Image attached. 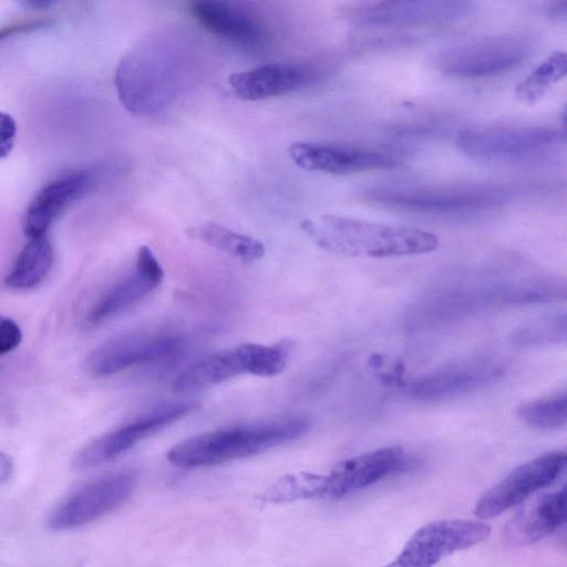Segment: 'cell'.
I'll return each instance as SVG.
<instances>
[{"instance_id":"obj_26","label":"cell","mask_w":567,"mask_h":567,"mask_svg":"<svg viewBox=\"0 0 567 567\" xmlns=\"http://www.w3.org/2000/svg\"><path fill=\"white\" fill-rule=\"evenodd\" d=\"M324 475L299 473L280 478L267 491L265 498L268 502L282 503L299 498L324 497Z\"/></svg>"},{"instance_id":"obj_6","label":"cell","mask_w":567,"mask_h":567,"mask_svg":"<svg viewBox=\"0 0 567 567\" xmlns=\"http://www.w3.org/2000/svg\"><path fill=\"white\" fill-rule=\"evenodd\" d=\"M289 352V344L284 342L271 346L241 343L212 353L186 368L173 381L172 391L193 393L241 374L274 377L287 368Z\"/></svg>"},{"instance_id":"obj_23","label":"cell","mask_w":567,"mask_h":567,"mask_svg":"<svg viewBox=\"0 0 567 567\" xmlns=\"http://www.w3.org/2000/svg\"><path fill=\"white\" fill-rule=\"evenodd\" d=\"M53 265V248L43 236L31 238L18 255L4 284L10 288L30 289L39 286Z\"/></svg>"},{"instance_id":"obj_18","label":"cell","mask_w":567,"mask_h":567,"mask_svg":"<svg viewBox=\"0 0 567 567\" xmlns=\"http://www.w3.org/2000/svg\"><path fill=\"white\" fill-rule=\"evenodd\" d=\"M316 75L317 71L310 65L278 62L233 73L228 84L239 99L259 101L296 91Z\"/></svg>"},{"instance_id":"obj_21","label":"cell","mask_w":567,"mask_h":567,"mask_svg":"<svg viewBox=\"0 0 567 567\" xmlns=\"http://www.w3.org/2000/svg\"><path fill=\"white\" fill-rule=\"evenodd\" d=\"M566 518V488L538 496L526 504L504 530L506 543L519 546L538 542L556 529Z\"/></svg>"},{"instance_id":"obj_27","label":"cell","mask_w":567,"mask_h":567,"mask_svg":"<svg viewBox=\"0 0 567 567\" xmlns=\"http://www.w3.org/2000/svg\"><path fill=\"white\" fill-rule=\"evenodd\" d=\"M565 315L540 318L515 333V342L520 346H534L539 343L557 342L565 340Z\"/></svg>"},{"instance_id":"obj_13","label":"cell","mask_w":567,"mask_h":567,"mask_svg":"<svg viewBox=\"0 0 567 567\" xmlns=\"http://www.w3.org/2000/svg\"><path fill=\"white\" fill-rule=\"evenodd\" d=\"M566 461L564 451H553L519 465L481 496L474 514L482 519L493 518L522 503L553 484L564 472Z\"/></svg>"},{"instance_id":"obj_16","label":"cell","mask_w":567,"mask_h":567,"mask_svg":"<svg viewBox=\"0 0 567 567\" xmlns=\"http://www.w3.org/2000/svg\"><path fill=\"white\" fill-rule=\"evenodd\" d=\"M97 173L82 169L66 173L47 184L31 202L24 217V233L31 238L43 237L53 220L75 199L90 192Z\"/></svg>"},{"instance_id":"obj_20","label":"cell","mask_w":567,"mask_h":567,"mask_svg":"<svg viewBox=\"0 0 567 567\" xmlns=\"http://www.w3.org/2000/svg\"><path fill=\"white\" fill-rule=\"evenodd\" d=\"M501 373L498 365L487 361L465 362L414 380L409 392L417 400L439 401L484 386Z\"/></svg>"},{"instance_id":"obj_11","label":"cell","mask_w":567,"mask_h":567,"mask_svg":"<svg viewBox=\"0 0 567 567\" xmlns=\"http://www.w3.org/2000/svg\"><path fill=\"white\" fill-rule=\"evenodd\" d=\"M183 342L181 336L165 330L123 333L94 349L86 359V369L95 377H110L168 359L182 349Z\"/></svg>"},{"instance_id":"obj_8","label":"cell","mask_w":567,"mask_h":567,"mask_svg":"<svg viewBox=\"0 0 567 567\" xmlns=\"http://www.w3.org/2000/svg\"><path fill=\"white\" fill-rule=\"evenodd\" d=\"M472 10V2L460 0L379 1L348 4L341 16L361 27L426 28L460 21Z\"/></svg>"},{"instance_id":"obj_33","label":"cell","mask_w":567,"mask_h":567,"mask_svg":"<svg viewBox=\"0 0 567 567\" xmlns=\"http://www.w3.org/2000/svg\"><path fill=\"white\" fill-rule=\"evenodd\" d=\"M20 4L23 6L24 8H29L32 10H48L51 7H54L56 4V1H47V0L34 1V0H32V1H21Z\"/></svg>"},{"instance_id":"obj_25","label":"cell","mask_w":567,"mask_h":567,"mask_svg":"<svg viewBox=\"0 0 567 567\" xmlns=\"http://www.w3.org/2000/svg\"><path fill=\"white\" fill-rule=\"evenodd\" d=\"M518 417L537 430L560 429L567 421V396L565 392L523 403L517 409Z\"/></svg>"},{"instance_id":"obj_22","label":"cell","mask_w":567,"mask_h":567,"mask_svg":"<svg viewBox=\"0 0 567 567\" xmlns=\"http://www.w3.org/2000/svg\"><path fill=\"white\" fill-rule=\"evenodd\" d=\"M186 235L245 262L259 260L266 249L258 239L213 221L188 227Z\"/></svg>"},{"instance_id":"obj_3","label":"cell","mask_w":567,"mask_h":567,"mask_svg":"<svg viewBox=\"0 0 567 567\" xmlns=\"http://www.w3.org/2000/svg\"><path fill=\"white\" fill-rule=\"evenodd\" d=\"M309 427L307 420L292 417L218 429L179 442L166 456L179 468L218 465L298 440Z\"/></svg>"},{"instance_id":"obj_2","label":"cell","mask_w":567,"mask_h":567,"mask_svg":"<svg viewBox=\"0 0 567 567\" xmlns=\"http://www.w3.org/2000/svg\"><path fill=\"white\" fill-rule=\"evenodd\" d=\"M302 230L322 249L349 257H401L426 254L439 246L427 230L324 214L306 218Z\"/></svg>"},{"instance_id":"obj_10","label":"cell","mask_w":567,"mask_h":567,"mask_svg":"<svg viewBox=\"0 0 567 567\" xmlns=\"http://www.w3.org/2000/svg\"><path fill=\"white\" fill-rule=\"evenodd\" d=\"M487 524L468 519H442L417 529L394 560L383 567H433L449 555L485 540Z\"/></svg>"},{"instance_id":"obj_28","label":"cell","mask_w":567,"mask_h":567,"mask_svg":"<svg viewBox=\"0 0 567 567\" xmlns=\"http://www.w3.org/2000/svg\"><path fill=\"white\" fill-rule=\"evenodd\" d=\"M51 24L52 19L49 17L21 18L0 27V41L14 34L31 32L34 30L43 29Z\"/></svg>"},{"instance_id":"obj_7","label":"cell","mask_w":567,"mask_h":567,"mask_svg":"<svg viewBox=\"0 0 567 567\" xmlns=\"http://www.w3.org/2000/svg\"><path fill=\"white\" fill-rule=\"evenodd\" d=\"M533 52L532 40L515 34L491 35L455 44L435 58L436 68L462 79L493 76L515 69Z\"/></svg>"},{"instance_id":"obj_32","label":"cell","mask_w":567,"mask_h":567,"mask_svg":"<svg viewBox=\"0 0 567 567\" xmlns=\"http://www.w3.org/2000/svg\"><path fill=\"white\" fill-rule=\"evenodd\" d=\"M566 12H567V2H555L547 7L546 14L549 16L553 19L557 20H565L566 19Z\"/></svg>"},{"instance_id":"obj_5","label":"cell","mask_w":567,"mask_h":567,"mask_svg":"<svg viewBox=\"0 0 567 567\" xmlns=\"http://www.w3.org/2000/svg\"><path fill=\"white\" fill-rule=\"evenodd\" d=\"M455 142L474 159L529 163L549 157L564 144L565 133L538 125H480L460 131Z\"/></svg>"},{"instance_id":"obj_1","label":"cell","mask_w":567,"mask_h":567,"mask_svg":"<svg viewBox=\"0 0 567 567\" xmlns=\"http://www.w3.org/2000/svg\"><path fill=\"white\" fill-rule=\"evenodd\" d=\"M169 38H153L132 48L115 73L117 95L126 110L150 114L161 110L182 89L188 61Z\"/></svg>"},{"instance_id":"obj_24","label":"cell","mask_w":567,"mask_h":567,"mask_svg":"<svg viewBox=\"0 0 567 567\" xmlns=\"http://www.w3.org/2000/svg\"><path fill=\"white\" fill-rule=\"evenodd\" d=\"M567 58L565 51L556 50L544 59L515 87V96L523 103L534 104L549 89L565 78Z\"/></svg>"},{"instance_id":"obj_4","label":"cell","mask_w":567,"mask_h":567,"mask_svg":"<svg viewBox=\"0 0 567 567\" xmlns=\"http://www.w3.org/2000/svg\"><path fill=\"white\" fill-rule=\"evenodd\" d=\"M512 196L508 187L492 184L385 185L369 189L373 203L432 214L488 210L504 205Z\"/></svg>"},{"instance_id":"obj_19","label":"cell","mask_w":567,"mask_h":567,"mask_svg":"<svg viewBox=\"0 0 567 567\" xmlns=\"http://www.w3.org/2000/svg\"><path fill=\"white\" fill-rule=\"evenodd\" d=\"M193 19L207 31L248 48H258L266 42L265 27L250 13L229 2L198 0L187 8Z\"/></svg>"},{"instance_id":"obj_9","label":"cell","mask_w":567,"mask_h":567,"mask_svg":"<svg viewBox=\"0 0 567 567\" xmlns=\"http://www.w3.org/2000/svg\"><path fill=\"white\" fill-rule=\"evenodd\" d=\"M135 486L133 472H118L89 482L55 505L49 514L48 527L65 532L87 525L122 505Z\"/></svg>"},{"instance_id":"obj_30","label":"cell","mask_w":567,"mask_h":567,"mask_svg":"<svg viewBox=\"0 0 567 567\" xmlns=\"http://www.w3.org/2000/svg\"><path fill=\"white\" fill-rule=\"evenodd\" d=\"M16 122L11 115L0 112V158L8 156L16 138Z\"/></svg>"},{"instance_id":"obj_12","label":"cell","mask_w":567,"mask_h":567,"mask_svg":"<svg viewBox=\"0 0 567 567\" xmlns=\"http://www.w3.org/2000/svg\"><path fill=\"white\" fill-rule=\"evenodd\" d=\"M197 408L198 402L196 401L171 402L154 408L85 445L74 456L73 467L86 470L112 461L144 439L185 417Z\"/></svg>"},{"instance_id":"obj_17","label":"cell","mask_w":567,"mask_h":567,"mask_svg":"<svg viewBox=\"0 0 567 567\" xmlns=\"http://www.w3.org/2000/svg\"><path fill=\"white\" fill-rule=\"evenodd\" d=\"M401 446H386L338 463L326 477L324 497L341 498L367 487L400 468Z\"/></svg>"},{"instance_id":"obj_14","label":"cell","mask_w":567,"mask_h":567,"mask_svg":"<svg viewBox=\"0 0 567 567\" xmlns=\"http://www.w3.org/2000/svg\"><path fill=\"white\" fill-rule=\"evenodd\" d=\"M288 153L302 169L331 175L386 169L400 164L394 155L386 152L324 143H292Z\"/></svg>"},{"instance_id":"obj_15","label":"cell","mask_w":567,"mask_h":567,"mask_svg":"<svg viewBox=\"0 0 567 567\" xmlns=\"http://www.w3.org/2000/svg\"><path fill=\"white\" fill-rule=\"evenodd\" d=\"M164 270L152 249L142 246L132 269L109 288L94 303L87 321L99 324L138 303L163 281Z\"/></svg>"},{"instance_id":"obj_29","label":"cell","mask_w":567,"mask_h":567,"mask_svg":"<svg viewBox=\"0 0 567 567\" xmlns=\"http://www.w3.org/2000/svg\"><path fill=\"white\" fill-rule=\"evenodd\" d=\"M22 340V332L16 321L0 316V355L14 350Z\"/></svg>"},{"instance_id":"obj_31","label":"cell","mask_w":567,"mask_h":567,"mask_svg":"<svg viewBox=\"0 0 567 567\" xmlns=\"http://www.w3.org/2000/svg\"><path fill=\"white\" fill-rule=\"evenodd\" d=\"M14 463L13 460L0 451V483L7 482L13 474Z\"/></svg>"}]
</instances>
